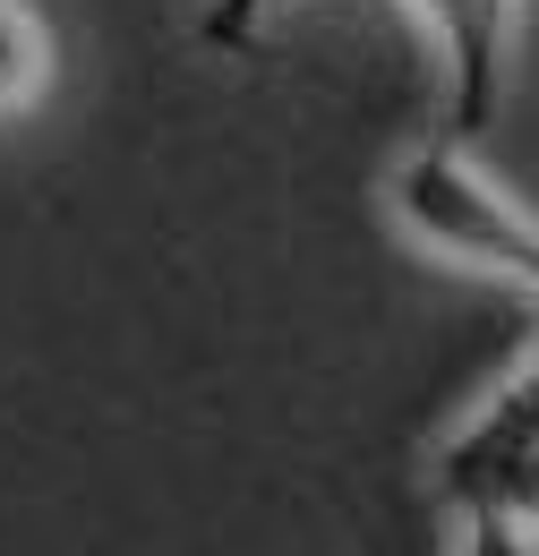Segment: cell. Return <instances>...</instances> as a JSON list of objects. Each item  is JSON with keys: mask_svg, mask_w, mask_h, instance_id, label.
<instances>
[{"mask_svg": "<svg viewBox=\"0 0 539 556\" xmlns=\"http://www.w3.org/2000/svg\"><path fill=\"white\" fill-rule=\"evenodd\" d=\"M394 214L411 240H428L437 257H463L479 275L514 282L539 300V223L497 180H479L454 146H419L394 163Z\"/></svg>", "mask_w": 539, "mask_h": 556, "instance_id": "cell-1", "label": "cell"}, {"mask_svg": "<svg viewBox=\"0 0 539 556\" xmlns=\"http://www.w3.org/2000/svg\"><path fill=\"white\" fill-rule=\"evenodd\" d=\"M437 496L454 514H531L539 522V351L531 368L437 454Z\"/></svg>", "mask_w": 539, "mask_h": 556, "instance_id": "cell-2", "label": "cell"}, {"mask_svg": "<svg viewBox=\"0 0 539 556\" xmlns=\"http://www.w3.org/2000/svg\"><path fill=\"white\" fill-rule=\"evenodd\" d=\"M52 94V26L35 0H0V121Z\"/></svg>", "mask_w": 539, "mask_h": 556, "instance_id": "cell-3", "label": "cell"}, {"mask_svg": "<svg viewBox=\"0 0 539 556\" xmlns=\"http://www.w3.org/2000/svg\"><path fill=\"white\" fill-rule=\"evenodd\" d=\"M454 556H539V531H531V514H463V548Z\"/></svg>", "mask_w": 539, "mask_h": 556, "instance_id": "cell-4", "label": "cell"}, {"mask_svg": "<svg viewBox=\"0 0 539 556\" xmlns=\"http://www.w3.org/2000/svg\"><path fill=\"white\" fill-rule=\"evenodd\" d=\"M283 0H205V17H198V35L214 43V52H240V43H258V26H266Z\"/></svg>", "mask_w": 539, "mask_h": 556, "instance_id": "cell-5", "label": "cell"}]
</instances>
